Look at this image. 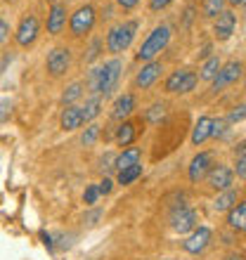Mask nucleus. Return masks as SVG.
<instances>
[{"label":"nucleus","mask_w":246,"mask_h":260,"mask_svg":"<svg viewBox=\"0 0 246 260\" xmlns=\"http://www.w3.org/2000/svg\"><path fill=\"white\" fill-rule=\"evenodd\" d=\"M7 38H10V24H7V21L0 17V45H3Z\"/></svg>","instance_id":"36"},{"label":"nucleus","mask_w":246,"mask_h":260,"mask_svg":"<svg viewBox=\"0 0 246 260\" xmlns=\"http://www.w3.org/2000/svg\"><path fill=\"white\" fill-rule=\"evenodd\" d=\"M161 71H164V67H161V62H147L140 71L135 74V81H133V85L140 90H147L151 88L154 83H157V78L161 76Z\"/></svg>","instance_id":"13"},{"label":"nucleus","mask_w":246,"mask_h":260,"mask_svg":"<svg viewBox=\"0 0 246 260\" xmlns=\"http://www.w3.org/2000/svg\"><path fill=\"white\" fill-rule=\"evenodd\" d=\"M234 204H237V192L230 187V189H225L223 194H218V199L213 201V208H216V211H230Z\"/></svg>","instance_id":"23"},{"label":"nucleus","mask_w":246,"mask_h":260,"mask_svg":"<svg viewBox=\"0 0 246 260\" xmlns=\"http://www.w3.org/2000/svg\"><path fill=\"white\" fill-rule=\"evenodd\" d=\"M100 48H102V41H100V38H95V41L90 43L88 55H85V62H95L97 57H100Z\"/></svg>","instance_id":"31"},{"label":"nucleus","mask_w":246,"mask_h":260,"mask_svg":"<svg viewBox=\"0 0 246 260\" xmlns=\"http://www.w3.org/2000/svg\"><path fill=\"white\" fill-rule=\"evenodd\" d=\"M234 28H237V14L232 10H223V12L216 17V24H213V34L218 38L220 43L223 41H230L234 34Z\"/></svg>","instance_id":"10"},{"label":"nucleus","mask_w":246,"mask_h":260,"mask_svg":"<svg viewBox=\"0 0 246 260\" xmlns=\"http://www.w3.org/2000/svg\"><path fill=\"white\" fill-rule=\"evenodd\" d=\"M45 69L52 78H59L71 69V50L59 45V48H52L48 52V59H45Z\"/></svg>","instance_id":"7"},{"label":"nucleus","mask_w":246,"mask_h":260,"mask_svg":"<svg viewBox=\"0 0 246 260\" xmlns=\"http://www.w3.org/2000/svg\"><path fill=\"white\" fill-rule=\"evenodd\" d=\"M83 95V83H71L67 90H64V95H62V104L64 107H71L76 100H81Z\"/></svg>","instance_id":"27"},{"label":"nucleus","mask_w":246,"mask_h":260,"mask_svg":"<svg viewBox=\"0 0 246 260\" xmlns=\"http://www.w3.org/2000/svg\"><path fill=\"white\" fill-rule=\"evenodd\" d=\"M211 230L208 227H197V230H192V234L187 237V239L182 241V248L187 251V253H201V251H206V246L211 244Z\"/></svg>","instance_id":"12"},{"label":"nucleus","mask_w":246,"mask_h":260,"mask_svg":"<svg viewBox=\"0 0 246 260\" xmlns=\"http://www.w3.org/2000/svg\"><path fill=\"white\" fill-rule=\"evenodd\" d=\"M118 3V7H121V10H133V7H137V3H140V0H116Z\"/></svg>","instance_id":"39"},{"label":"nucleus","mask_w":246,"mask_h":260,"mask_svg":"<svg viewBox=\"0 0 246 260\" xmlns=\"http://www.w3.org/2000/svg\"><path fill=\"white\" fill-rule=\"evenodd\" d=\"M173 0H149V10H154V12H159V10H164V7H168Z\"/></svg>","instance_id":"37"},{"label":"nucleus","mask_w":246,"mask_h":260,"mask_svg":"<svg viewBox=\"0 0 246 260\" xmlns=\"http://www.w3.org/2000/svg\"><path fill=\"white\" fill-rule=\"evenodd\" d=\"M137 28H140V21H135V19L116 24V26L107 34V50H109V52H114V55L126 52V50L133 45V41H135Z\"/></svg>","instance_id":"3"},{"label":"nucleus","mask_w":246,"mask_h":260,"mask_svg":"<svg viewBox=\"0 0 246 260\" xmlns=\"http://www.w3.org/2000/svg\"><path fill=\"white\" fill-rule=\"evenodd\" d=\"M227 121L225 118H218V121H213V133H211V137H223L227 133Z\"/></svg>","instance_id":"33"},{"label":"nucleus","mask_w":246,"mask_h":260,"mask_svg":"<svg viewBox=\"0 0 246 260\" xmlns=\"http://www.w3.org/2000/svg\"><path fill=\"white\" fill-rule=\"evenodd\" d=\"M38 34H41V21L36 14H26V17H21L19 26L14 31V41L19 48H31L36 41H38Z\"/></svg>","instance_id":"6"},{"label":"nucleus","mask_w":246,"mask_h":260,"mask_svg":"<svg viewBox=\"0 0 246 260\" xmlns=\"http://www.w3.org/2000/svg\"><path fill=\"white\" fill-rule=\"evenodd\" d=\"M241 7H244V12H246V0H241Z\"/></svg>","instance_id":"44"},{"label":"nucleus","mask_w":246,"mask_h":260,"mask_svg":"<svg viewBox=\"0 0 246 260\" xmlns=\"http://www.w3.org/2000/svg\"><path fill=\"white\" fill-rule=\"evenodd\" d=\"M244 118H246V104H237V107L225 116V121L230 125H234V123H239V121H244Z\"/></svg>","instance_id":"30"},{"label":"nucleus","mask_w":246,"mask_h":260,"mask_svg":"<svg viewBox=\"0 0 246 260\" xmlns=\"http://www.w3.org/2000/svg\"><path fill=\"white\" fill-rule=\"evenodd\" d=\"M234 156L237 158H241V156H246V140H241L237 147H234Z\"/></svg>","instance_id":"40"},{"label":"nucleus","mask_w":246,"mask_h":260,"mask_svg":"<svg viewBox=\"0 0 246 260\" xmlns=\"http://www.w3.org/2000/svg\"><path fill=\"white\" fill-rule=\"evenodd\" d=\"M171 227L180 234H187L192 230H197V213L187 208V206H178L171 213Z\"/></svg>","instance_id":"9"},{"label":"nucleus","mask_w":246,"mask_h":260,"mask_svg":"<svg viewBox=\"0 0 246 260\" xmlns=\"http://www.w3.org/2000/svg\"><path fill=\"white\" fill-rule=\"evenodd\" d=\"M225 0H206L204 3V17H208V19H216L223 10H225Z\"/></svg>","instance_id":"28"},{"label":"nucleus","mask_w":246,"mask_h":260,"mask_svg":"<svg viewBox=\"0 0 246 260\" xmlns=\"http://www.w3.org/2000/svg\"><path fill=\"white\" fill-rule=\"evenodd\" d=\"M135 111V95H130V92H126V95H121L114 102V107H111V118L114 121H128V116Z\"/></svg>","instance_id":"16"},{"label":"nucleus","mask_w":246,"mask_h":260,"mask_svg":"<svg viewBox=\"0 0 246 260\" xmlns=\"http://www.w3.org/2000/svg\"><path fill=\"white\" fill-rule=\"evenodd\" d=\"M227 260H246V258H241V255H230Z\"/></svg>","instance_id":"43"},{"label":"nucleus","mask_w":246,"mask_h":260,"mask_svg":"<svg viewBox=\"0 0 246 260\" xmlns=\"http://www.w3.org/2000/svg\"><path fill=\"white\" fill-rule=\"evenodd\" d=\"M97 197H100V189H97V185H90L88 189H85V194H83V201L88 206H93L97 201Z\"/></svg>","instance_id":"34"},{"label":"nucleus","mask_w":246,"mask_h":260,"mask_svg":"<svg viewBox=\"0 0 246 260\" xmlns=\"http://www.w3.org/2000/svg\"><path fill=\"white\" fill-rule=\"evenodd\" d=\"M140 156H142V151L140 147H128V149H123L116 158H114V168L116 171H123V168H130V166L140 164Z\"/></svg>","instance_id":"20"},{"label":"nucleus","mask_w":246,"mask_h":260,"mask_svg":"<svg viewBox=\"0 0 246 260\" xmlns=\"http://www.w3.org/2000/svg\"><path fill=\"white\" fill-rule=\"evenodd\" d=\"M100 137V125L97 123H90L88 128L83 130V135H81V142L85 144V147H90V144H95V140Z\"/></svg>","instance_id":"29"},{"label":"nucleus","mask_w":246,"mask_h":260,"mask_svg":"<svg viewBox=\"0 0 246 260\" xmlns=\"http://www.w3.org/2000/svg\"><path fill=\"white\" fill-rule=\"evenodd\" d=\"M206 180H208V187H211V189L225 192V189H230V187H232L234 173H232V168H227V166L220 164V166H213L211 171H208Z\"/></svg>","instance_id":"11"},{"label":"nucleus","mask_w":246,"mask_h":260,"mask_svg":"<svg viewBox=\"0 0 246 260\" xmlns=\"http://www.w3.org/2000/svg\"><path fill=\"white\" fill-rule=\"evenodd\" d=\"M213 133V118L211 116H201L197 121V125H194V130H192V144H204L208 137H211Z\"/></svg>","instance_id":"19"},{"label":"nucleus","mask_w":246,"mask_h":260,"mask_svg":"<svg viewBox=\"0 0 246 260\" xmlns=\"http://www.w3.org/2000/svg\"><path fill=\"white\" fill-rule=\"evenodd\" d=\"M220 67H223V62H220L218 57L213 55V57H208L204 62V67H201V74H199V78H204V81H213L216 78V74L220 71Z\"/></svg>","instance_id":"24"},{"label":"nucleus","mask_w":246,"mask_h":260,"mask_svg":"<svg viewBox=\"0 0 246 260\" xmlns=\"http://www.w3.org/2000/svg\"><path fill=\"white\" fill-rule=\"evenodd\" d=\"M142 175V164H135L130 166V168H123V171H118V185H133L137 178Z\"/></svg>","instance_id":"25"},{"label":"nucleus","mask_w":246,"mask_h":260,"mask_svg":"<svg viewBox=\"0 0 246 260\" xmlns=\"http://www.w3.org/2000/svg\"><path fill=\"white\" fill-rule=\"evenodd\" d=\"M59 125H62V130H67V133L81 128V125H83L81 107H76V104L64 107V111H62V116H59Z\"/></svg>","instance_id":"17"},{"label":"nucleus","mask_w":246,"mask_h":260,"mask_svg":"<svg viewBox=\"0 0 246 260\" xmlns=\"http://www.w3.org/2000/svg\"><path fill=\"white\" fill-rule=\"evenodd\" d=\"M111 185H114V182H111L109 178H104L102 182L97 185V189H100V194H109V192H111Z\"/></svg>","instance_id":"38"},{"label":"nucleus","mask_w":246,"mask_h":260,"mask_svg":"<svg viewBox=\"0 0 246 260\" xmlns=\"http://www.w3.org/2000/svg\"><path fill=\"white\" fill-rule=\"evenodd\" d=\"M97 218H100V211H95V213H90V215H88V218H85V220H88L90 225H93V222H95V220H97Z\"/></svg>","instance_id":"41"},{"label":"nucleus","mask_w":246,"mask_h":260,"mask_svg":"<svg viewBox=\"0 0 246 260\" xmlns=\"http://www.w3.org/2000/svg\"><path fill=\"white\" fill-rule=\"evenodd\" d=\"M97 24V10L93 5H81L71 14V19H69V31L74 38H83V36H88Z\"/></svg>","instance_id":"4"},{"label":"nucleus","mask_w":246,"mask_h":260,"mask_svg":"<svg viewBox=\"0 0 246 260\" xmlns=\"http://www.w3.org/2000/svg\"><path fill=\"white\" fill-rule=\"evenodd\" d=\"M166 114H168V109H166V104L164 102H157V104H151L149 109H147V114H144V118L149 121L151 125H159L161 121L166 118Z\"/></svg>","instance_id":"26"},{"label":"nucleus","mask_w":246,"mask_h":260,"mask_svg":"<svg viewBox=\"0 0 246 260\" xmlns=\"http://www.w3.org/2000/svg\"><path fill=\"white\" fill-rule=\"evenodd\" d=\"M199 83V76L190 69H178V71H173L168 78H166L164 88L166 92H171V95H187L192 90L197 88Z\"/></svg>","instance_id":"5"},{"label":"nucleus","mask_w":246,"mask_h":260,"mask_svg":"<svg viewBox=\"0 0 246 260\" xmlns=\"http://www.w3.org/2000/svg\"><path fill=\"white\" fill-rule=\"evenodd\" d=\"M135 135H137V125L133 123V121H123L116 128V142L121 144V147H130L133 140H135Z\"/></svg>","instance_id":"21"},{"label":"nucleus","mask_w":246,"mask_h":260,"mask_svg":"<svg viewBox=\"0 0 246 260\" xmlns=\"http://www.w3.org/2000/svg\"><path fill=\"white\" fill-rule=\"evenodd\" d=\"M227 225L237 232H246V201H239L227 211Z\"/></svg>","instance_id":"18"},{"label":"nucleus","mask_w":246,"mask_h":260,"mask_svg":"<svg viewBox=\"0 0 246 260\" xmlns=\"http://www.w3.org/2000/svg\"><path fill=\"white\" fill-rule=\"evenodd\" d=\"M168 43H171V26L159 24V26L144 38V43L140 45V50H137L135 59L137 62H154V57L161 55V52L168 48Z\"/></svg>","instance_id":"2"},{"label":"nucleus","mask_w":246,"mask_h":260,"mask_svg":"<svg viewBox=\"0 0 246 260\" xmlns=\"http://www.w3.org/2000/svg\"><path fill=\"white\" fill-rule=\"evenodd\" d=\"M100 111H102V97L100 95H93L85 102V107H81V114H83V123H90V121H95L100 116Z\"/></svg>","instance_id":"22"},{"label":"nucleus","mask_w":246,"mask_h":260,"mask_svg":"<svg viewBox=\"0 0 246 260\" xmlns=\"http://www.w3.org/2000/svg\"><path fill=\"white\" fill-rule=\"evenodd\" d=\"M244 90H246V74H244Z\"/></svg>","instance_id":"45"},{"label":"nucleus","mask_w":246,"mask_h":260,"mask_svg":"<svg viewBox=\"0 0 246 260\" xmlns=\"http://www.w3.org/2000/svg\"><path fill=\"white\" fill-rule=\"evenodd\" d=\"M211 168H213L211 151H199L197 156L192 158V164H190V180L192 182H201V180L208 175Z\"/></svg>","instance_id":"14"},{"label":"nucleus","mask_w":246,"mask_h":260,"mask_svg":"<svg viewBox=\"0 0 246 260\" xmlns=\"http://www.w3.org/2000/svg\"><path fill=\"white\" fill-rule=\"evenodd\" d=\"M227 5H232V7H237V5H241V0H225Z\"/></svg>","instance_id":"42"},{"label":"nucleus","mask_w":246,"mask_h":260,"mask_svg":"<svg viewBox=\"0 0 246 260\" xmlns=\"http://www.w3.org/2000/svg\"><path fill=\"white\" fill-rule=\"evenodd\" d=\"M67 26V5L64 3H52L48 12V34L50 36H59Z\"/></svg>","instance_id":"15"},{"label":"nucleus","mask_w":246,"mask_h":260,"mask_svg":"<svg viewBox=\"0 0 246 260\" xmlns=\"http://www.w3.org/2000/svg\"><path fill=\"white\" fill-rule=\"evenodd\" d=\"M10 116H12V102L0 97V123H5Z\"/></svg>","instance_id":"32"},{"label":"nucleus","mask_w":246,"mask_h":260,"mask_svg":"<svg viewBox=\"0 0 246 260\" xmlns=\"http://www.w3.org/2000/svg\"><path fill=\"white\" fill-rule=\"evenodd\" d=\"M121 71H123V64L121 59H109V62H104L102 67L93 69L88 74V90L93 95H109L111 90L118 85V78H121Z\"/></svg>","instance_id":"1"},{"label":"nucleus","mask_w":246,"mask_h":260,"mask_svg":"<svg viewBox=\"0 0 246 260\" xmlns=\"http://www.w3.org/2000/svg\"><path fill=\"white\" fill-rule=\"evenodd\" d=\"M241 71H244V67H241V62H237V59H232V62H227L220 67V71L216 74V78L211 81V90L213 92H220L223 88H227V85H232V83L239 81Z\"/></svg>","instance_id":"8"},{"label":"nucleus","mask_w":246,"mask_h":260,"mask_svg":"<svg viewBox=\"0 0 246 260\" xmlns=\"http://www.w3.org/2000/svg\"><path fill=\"white\" fill-rule=\"evenodd\" d=\"M232 173H237V178L246 180V156L237 158V168H234V171H232Z\"/></svg>","instance_id":"35"}]
</instances>
